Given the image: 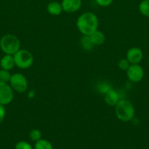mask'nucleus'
I'll return each mask as SVG.
<instances>
[{"label": "nucleus", "mask_w": 149, "mask_h": 149, "mask_svg": "<svg viewBox=\"0 0 149 149\" xmlns=\"http://www.w3.org/2000/svg\"><path fill=\"white\" fill-rule=\"evenodd\" d=\"M143 53L139 47H131L127 51V59L130 64H139L143 60Z\"/></svg>", "instance_id": "nucleus-8"}, {"label": "nucleus", "mask_w": 149, "mask_h": 149, "mask_svg": "<svg viewBox=\"0 0 149 149\" xmlns=\"http://www.w3.org/2000/svg\"><path fill=\"white\" fill-rule=\"evenodd\" d=\"M12 74H10V71L0 68V81L1 82L9 83Z\"/></svg>", "instance_id": "nucleus-16"}, {"label": "nucleus", "mask_w": 149, "mask_h": 149, "mask_svg": "<svg viewBox=\"0 0 149 149\" xmlns=\"http://www.w3.org/2000/svg\"><path fill=\"white\" fill-rule=\"evenodd\" d=\"M34 149H53V146L51 143L47 140L39 139L36 141Z\"/></svg>", "instance_id": "nucleus-14"}, {"label": "nucleus", "mask_w": 149, "mask_h": 149, "mask_svg": "<svg viewBox=\"0 0 149 149\" xmlns=\"http://www.w3.org/2000/svg\"><path fill=\"white\" fill-rule=\"evenodd\" d=\"M41 136H42V134L39 130H32L29 132V137H30L31 140L33 141H39V139H41Z\"/></svg>", "instance_id": "nucleus-18"}, {"label": "nucleus", "mask_w": 149, "mask_h": 149, "mask_svg": "<svg viewBox=\"0 0 149 149\" xmlns=\"http://www.w3.org/2000/svg\"><path fill=\"white\" fill-rule=\"evenodd\" d=\"M96 4L100 7H108L112 3L113 0H95Z\"/></svg>", "instance_id": "nucleus-21"}, {"label": "nucleus", "mask_w": 149, "mask_h": 149, "mask_svg": "<svg viewBox=\"0 0 149 149\" xmlns=\"http://www.w3.org/2000/svg\"><path fill=\"white\" fill-rule=\"evenodd\" d=\"M15 66L20 69L30 68L34 63L33 55L27 49H20L13 55Z\"/></svg>", "instance_id": "nucleus-4"}, {"label": "nucleus", "mask_w": 149, "mask_h": 149, "mask_svg": "<svg viewBox=\"0 0 149 149\" xmlns=\"http://www.w3.org/2000/svg\"><path fill=\"white\" fill-rule=\"evenodd\" d=\"M81 44L82 46L85 49H90L94 46L91 42V41L89 36H83V39L81 40Z\"/></svg>", "instance_id": "nucleus-17"}, {"label": "nucleus", "mask_w": 149, "mask_h": 149, "mask_svg": "<svg viewBox=\"0 0 149 149\" xmlns=\"http://www.w3.org/2000/svg\"><path fill=\"white\" fill-rule=\"evenodd\" d=\"M130 63L129 62L127 58H124V59H121L118 61V68L121 70L124 71H127V69L129 68V67L130 66Z\"/></svg>", "instance_id": "nucleus-19"}, {"label": "nucleus", "mask_w": 149, "mask_h": 149, "mask_svg": "<svg viewBox=\"0 0 149 149\" xmlns=\"http://www.w3.org/2000/svg\"><path fill=\"white\" fill-rule=\"evenodd\" d=\"M77 29L83 36H90L98 29L99 20L94 13L86 12L79 16L76 23Z\"/></svg>", "instance_id": "nucleus-1"}, {"label": "nucleus", "mask_w": 149, "mask_h": 149, "mask_svg": "<svg viewBox=\"0 0 149 149\" xmlns=\"http://www.w3.org/2000/svg\"><path fill=\"white\" fill-rule=\"evenodd\" d=\"M105 102L110 106H115V105L120 100V96L118 93L113 89H109L105 93Z\"/></svg>", "instance_id": "nucleus-10"}, {"label": "nucleus", "mask_w": 149, "mask_h": 149, "mask_svg": "<svg viewBox=\"0 0 149 149\" xmlns=\"http://www.w3.org/2000/svg\"><path fill=\"white\" fill-rule=\"evenodd\" d=\"M9 84L13 91H15L18 93H25L28 89L27 79L25 76L20 73L12 74L9 81Z\"/></svg>", "instance_id": "nucleus-5"}, {"label": "nucleus", "mask_w": 149, "mask_h": 149, "mask_svg": "<svg viewBox=\"0 0 149 149\" xmlns=\"http://www.w3.org/2000/svg\"></svg>", "instance_id": "nucleus-23"}, {"label": "nucleus", "mask_w": 149, "mask_h": 149, "mask_svg": "<svg viewBox=\"0 0 149 149\" xmlns=\"http://www.w3.org/2000/svg\"><path fill=\"white\" fill-rule=\"evenodd\" d=\"M14 97V92L9 83L0 81V104L7 106L10 104Z\"/></svg>", "instance_id": "nucleus-6"}, {"label": "nucleus", "mask_w": 149, "mask_h": 149, "mask_svg": "<svg viewBox=\"0 0 149 149\" xmlns=\"http://www.w3.org/2000/svg\"><path fill=\"white\" fill-rule=\"evenodd\" d=\"M15 66L14 57L12 55L4 54L0 60V68L7 71H11Z\"/></svg>", "instance_id": "nucleus-11"}, {"label": "nucleus", "mask_w": 149, "mask_h": 149, "mask_svg": "<svg viewBox=\"0 0 149 149\" xmlns=\"http://www.w3.org/2000/svg\"><path fill=\"white\" fill-rule=\"evenodd\" d=\"M127 75L131 82L137 83L143 79L144 71L139 64H131L127 71Z\"/></svg>", "instance_id": "nucleus-7"}, {"label": "nucleus", "mask_w": 149, "mask_h": 149, "mask_svg": "<svg viewBox=\"0 0 149 149\" xmlns=\"http://www.w3.org/2000/svg\"><path fill=\"white\" fill-rule=\"evenodd\" d=\"M6 116V110L4 106L0 104V124H1V122L4 121V118Z\"/></svg>", "instance_id": "nucleus-22"}, {"label": "nucleus", "mask_w": 149, "mask_h": 149, "mask_svg": "<svg viewBox=\"0 0 149 149\" xmlns=\"http://www.w3.org/2000/svg\"><path fill=\"white\" fill-rule=\"evenodd\" d=\"M0 49L4 54L13 55L20 49V42L17 36L6 34L0 39Z\"/></svg>", "instance_id": "nucleus-3"}, {"label": "nucleus", "mask_w": 149, "mask_h": 149, "mask_svg": "<svg viewBox=\"0 0 149 149\" xmlns=\"http://www.w3.org/2000/svg\"><path fill=\"white\" fill-rule=\"evenodd\" d=\"M47 10H48V13L52 15H59L62 13L63 8L61 3L58 2V1H52L48 4Z\"/></svg>", "instance_id": "nucleus-13"}, {"label": "nucleus", "mask_w": 149, "mask_h": 149, "mask_svg": "<svg viewBox=\"0 0 149 149\" xmlns=\"http://www.w3.org/2000/svg\"><path fill=\"white\" fill-rule=\"evenodd\" d=\"M63 11L73 13L78 11L82 6L81 0H62L61 1Z\"/></svg>", "instance_id": "nucleus-9"}, {"label": "nucleus", "mask_w": 149, "mask_h": 149, "mask_svg": "<svg viewBox=\"0 0 149 149\" xmlns=\"http://www.w3.org/2000/svg\"><path fill=\"white\" fill-rule=\"evenodd\" d=\"M115 112L117 118L119 120L127 122L134 118L135 110L132 103L129 100L122 99L115 105Z\"/></svg>", "instance_id": "nucleus-2"}, {"label": "nucleus", "mask_w": 149, "mask_h": 149, "mask_svg": "<svg viewBox=\"0 0 149 149\" xmlns=\"http://www.w3.org/2000/svg\"><path fill=\"white\" fill-rule=\"evenodd\" d=\"M89 38H90L91 41L93 45H98V46L104 44L105 41V36L104 33H102L101 31H99L98 29L95 31L94 32H93L89 36Z\"/></svg>", "instance_id": "nucleus-12"}, {"label": "nucleus", "mask_w": 149, "mask_h": 149, "mask_svg": "<svg viewBox=\"0 0 149 149\" xmlns=\"http://www.w3.org/2000/svg\"><path fill=\"white\" fill-rule=\"evenodd\" d=\"M139 10L143 15L149 17V0H143L139 4Z\"/></svg>", "instance_id": "nucleus-15"}, {"label": "nucleus", "mask_w": 149, "mask_h": 149, "mask_svg": "<svg viewBox=\"0 0 149 149\" xmlns=\"http://www.w3.org/2000/svg\"><path fill=\"white\" fill-rule=\"evenodd\" d=\"M15 149H33L32 146L26 141H19L17 143L15 147Z\"/></svg>", "instance_id": "nucleus-20"}]
</instances>
